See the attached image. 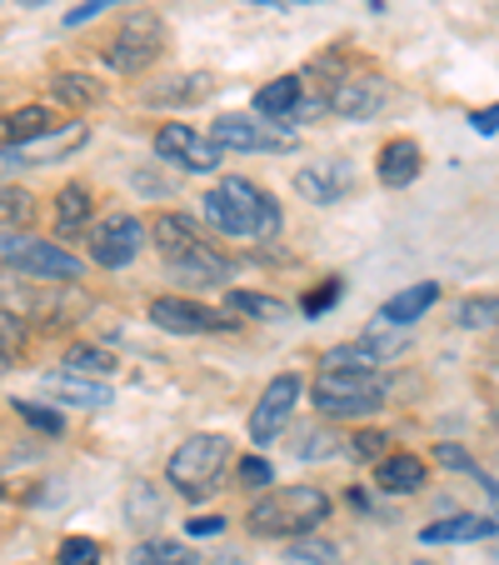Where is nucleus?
<instances>
[{"label":"nucleus","mask_w":499,"mask_h":565,"mask_svg":"<svg viewBox=\"0 0 499 565\" xmlns=\"http://www.w3.org/2000/svg\"><path fill=\"white\" fill-rule=\"evenodd\" d=\"M205 221L220 235H256V241H275L285 215H280V201L270 191H260L256 181L245 175H225L220 185L205 191Z\"/></svg>","instance_id":"f257e3e1"},{"label":"nucleus","mask_w":499,"mask_h":565,"mask_svg":"<svg viewBox=\"0 0 499 565\" xmlns=\"http://www.w3.org/2000/svg\"><path fill=\"white\" fill-rule=\"evenodd\" d=\"M150 235H155L165 266H171L181 280H191V286H220V280H230V260L205 241L200 225H195L191 215L165 211L155 225H150Z\"/></svg>","instance_id":"f03ea898"},{"label":"nucleus","mask_w":499,"mask_h":565,"mask_svg":"<svg viewBox=\"0 0 499 565\" xmlns=\"http://www.w3.org/2000/svg\"><path fill=\"white\" fill-rule=\"evenodd\" d=\"M329 515V495L315 491V486H285V491H265L256 505H250V531L265 535V541H295V535L315 531Z\"/></svg>","instance_id":"7ed1b4c3"},{"label":"nucleus","mask_w":499,"mask_h":565,"mask_svg":"<svg viewBox=\"0 0 499 565\" xmlns=\"http://www.w3.org/2000/svg\"><path fill=\"white\" fill-rule=\"evenodd\" d=\"M390 385L380 381V371H319V381L310 385V401H315L319 416H370V411L384 406Z\"/></svg>","instance_id":"20e7f679"},{"label":"nucleus","mask_w":499,"mask_h":565,"mask_svg":"<svg viewBox=\"0 0 499 565\" xmlns=\"http://www.w3.org/2000/svg\"><path fill=\"white\" fill-rule=\"evenodd\" d=\"M225 460H230V440L215 436V430H200V436H191L165 460V480H171L185 501H200V495H210L220 486Z\"/></svg>","instance_id":"39448f33"},{"label":"nucleus","mask_w":499,"mask_h":565,"mask_svg":"<svg viewBox=\"0 0 499 565\" xmlns=\"http://www.w3.org/2000/svg\"><path fill=\"white\" fill-rule=\"evenodd\" d=\"M0 260L31 280H55V286H75V280H80V260H75L70 250L55 246V241H35V235H25V231H6Z\"/></svg>","instance_id":"423d86ee"},{"label":"nucleus","mask_w":499,"mask_h":565,"mask_svg":"<svg viewBox=\"0 0 499 565\" xmlns=\"http://www.w3.org/2000/svg\"><path fill=\"white\" fill-rule=\"evenodd\" d=\"M160 51H165V25H160L155 15H135V21H126L116 35H110L106 65L120 75H140L160 61Z\"/></svg>","instance_id":"0eeeda50"},{"label":"nucleus","mask_w":499,"mask_h":565,"mask_svg":"<svg viewBox=\"0 0 499 565\" xmlns=\"http://www.w3.org/2000/svg\"><path fill=\"white\" fill-rule=\"evenodd\" d=\"M210 140L220 150H245V156H256V150L285 156V150L300 146L295 130H280V126H270V120H256V116H220L210 126Z\"/></svg>","instance_id":"6e6552de"},{"label":"nucleus","mask_w":499,"mask_h":565,"mask_svg":"<svg viewBox=\"0 0 499 565\" xmlns=\"http://www.w3.org/2000/svg\"><path fill=\"white\" fill-rule=\"evenodd\" d=\"M155 156L171 160V166H181V171L205 175V171H215V166L225 160V150L215 146L210 136H200V130H191V126H181V120H171V126L155 130Z\"/></svg>","instance_id":"1a4fd4ad"},{"label":"nucleus","mask_w":499,"mask_h":565,"mask_svg":"<svg viewBox=\"0 0 499 565\" xmlns=\"http://www.w3.org/2000/svg\"><path fill=\"white\" fill-rule=\"evenodd\" d=\"M300 395H305V381H300V375H275V381L265 385L260 406L250 411V440H256V446L280 440V430L290 426V416H295V406H300Z\"/></svg>","instance_id":"9d476101"},{"label":"nucleus","mask_w":499,"mask_h":565,"mask_svg":"<svg viewBox=\"0 0 499 565\" xmlns=\"http://www.w3.org/2000/svg\"><path fill=\"white\" fill-rule=\"evenodd\" d=\"M150 320L171 335H215V331H230L235 326V320H225L220 310L200 306V300H181V296L150 300Z\"/></svg>","instance_id":"9b49d317"},{"label":"nucleus","mask_w":499,"mask_h":565,"mask_svg":"<svg viewBox=\"0 0 499 565\" xmlns=\"http://www.w3.org/2000/svg\"><path fill=\"white\" fill-rule=\"evenodd\" d=\"M145 235H150V231L135 221V215H110V221H100L96 241H90V256H96L100 270H126L130 260L140 256Z\"/></svg>","instance_id":"f8f14e48"},{"label":"nucleus","mask_w":499,"mask_h":565,"mask_svg":"<svg viewBox=\"0 0 499 565\" xmlns=\"http://www.w3.org/2000/svg\"><path fill=\"white\" fill-rule=\"evenodd\" d=\"M390 100H394L390 81H380V75H350V81H340V86L329 90L325 106L340 120H375Z\"/></svg>","instance_id":"ddd939ff"},{"label":"nucleus","mask_w":499,"mask_h":565,"mask_svg":"<svg viewBox=\"0 0 499 565\" xmlns=\"http://www.w3.org/2000/svg\"><path fill=\"white\" fill-rule=\"evenodd\" d=\"M295 191L305 195L310 205H340L345 195L355 191V171L350 160H310V166H300L295 171Z\"/></svg>","instance_id":"4468645a"},{"label":"nucleus","mask_w":499,"mask_h":565,"mask_svg":"<svg viewBox=\"0 0 499 565\" xmlns=\"http://www.w3.org/2000/svg\"><path fill=\"white\" fill-rule=\"evenodd\" d=\"M420 166H425V150L410 136H394L390 146H380V160H375L380 185H390V191H404L410 181H420Z\"/></svg>","instance_id":"2eb2a0df"},{"label":"nucleus","mask_w":499,"mask_h":565,"mask_svg":"<svg viewBox=\"0 0 499 565\" xmlns=\"http://www.w3.org/2000/svg\"><path fill=\"white\" fill-rule=\"evenodd\" d=\"M495 531H499V521H489V515H449V521L425 525L420 541L425 545H465V541H489Z\"/></svg>","instance_id":"dca6fc26"},{"label":"nucleus","mask_w":499,"mask_h":565,"mask_svg":"<svg viewBox=\"0 0 499 565\" xmlns=\"http://www.w3.org/2000/svg\"><path fill=\"white\" fill-rule=\"evenodd\" d=\"M55 126H61V116H55L51 106H21L0 120V140H6V146H31V140L51 136Z\"/></svg>","instance_id":"f3484780"},{"label":"nucleus","mask_w":499,"mask_h":565,"mask_svg":"<svg viewBox=\"0 0 499 565\" xmlns=\"http://www.w3.org/2000/svg\"><path fill=\"white\" fill-rule=\"evenodd\" d=\"M430 480V466L420 456H384L380 470H375V486H380L384 495H410L420 491Z\"/></svg>","instance_id":"a211bd4d"},{"label":"nucleus","mask_w":499,"mask_h":565,"mask_svg":"<svg viewBox=\"0 0 499 565\" xmlns=\"http://www.w3.org/2000/svg\"><path fill=\"white\" fill-rule=\"evenodd\" d=\"M435 300H440V280H420V286H410V290H400V296L384 300L380 326H410V320H420Z\"/></svg>","instance_id":"6ab92c4d"},{"label":"nucleus","mask_w":499,"mask_h":565,"mask_svg":"<svg viewBox=\"0 0 499 565\" xmlns=\"http://www.w3.org/2000/svg\"><path fill=\"white\" fill-rule=\"evenodd\" d=\"M300 100H305V81H300V75H280V81H270V86L256 90V116L260 120L295 116Z\"/></svg>","instance_id":"aec40b11"},{"label":"nucleus","mask_w":499,"mask_h":565,"mask_svg":"<svg viewBox=\"0 0 499 565\" xmlns=\"http://www.w3.org/2000/svg\"><path fill=\"white\" fill-rule=\"evenodd\" d=\"M45 391H55L61 401H70V406H110V385L100 381V375L80 381V375H70V371H51L45 375Z\"/></svg>","instance_id":"412c9836"},{"label":"nucleus","mask_w":499,"mask_h":565,"mask_svg":"<svg viewBox=\"0 0 499 565\" xmlns=\"http://www.w3.org/2000/svg\"><path fill=\"white\" fill-rule=\"evenodd\" d=\"M210 90H215V81L205 71L175 75V81H165V86H150L145 90V106H195V100H205Z\"/></svg>","instance_id":"4be33fe9"},{"label":"nucleus","mask_w":499,"mask_h":565,"mask_svg":"<svg viewBox=\"0 0 499 565\" xmlns=\"http://www.w3.org/2000/svg\"><path fill=\"white\" fill-rule=\"evenodd\" d=\"M285 561L290 565H340V545H335V541H319L315 531H305V535H295V541H290Z\"/></svg>","instance_id":"5701e85b"},{"label":"nucleus","mask_w":499,"mask_h":565,"mask_svg":"<svg viewBox=\"0 0 499 565\" xmlns=\"http://www.w3.org/2000/svg\"><path fill=\"white\" fill-rule=\"evenodd\" d=\"M130 565H200V555L181 541H145V545H135Z\"/></svg>","instance_id":"b1692460"},{"label":"nucleus","mask_w":499,"mask_h":565,"mask_svg":"<svg viewBox=\"0 0 499 565\" xmlns=\"http://www.w3.org/2000/svg\"><path fill=\"white\" fill-rule=\"evenodd\" d=\"M51 90L61 106H96L100 100V81H90V75H80V71H61L51 81Z\"/></svg>","instance_id":"393cba45"},{"label":"nucleus","mask_w":499,"mask_h":565,"mask_svg":"<svg viewBox=\"0 0 499 565\" xmlns=\"http://www.w3.org/2000/svg\"><path fill=\"white\" fill-rule=\"evenodd\" d=\"M35 221V195L25 185H0V225L6 231H25Z\"/></svg>","instance_id":"a878e982"},{"label":"nucleus","mask_w":499,"mask_h":565,"mask_svg":"<svg viewBox=\"0 0 499 565\" xmlns=\"http://www.w3.org/2000/svg\"><path fill=\"white\" fill-rule=\"evenodd\" d=\"M86 221H90V191L75 181L55 195V225H61V231H75V225H86Z\"/></svg>","instance_id":"bb28decb"},{"label":"nucleus","mask_w":499,"mask_h":565,"mask_svg":"<svg viewBox=\"0 0 499 565\" xmlns=\"http://www.w3.org/2000/svg\"><path fill=\"white\" fill-rule=\"evenodd\" d=\"M230 310H240V316H256V320H285L290 306L275 296H260V290H230Z\"/></svg>","instance_id":"cd10ccee"},{"label":"nucleus","mask_w":499,"mask_h":565,"mask_svg":"<svg viewBox=\"0 0 499 565\" xmlns=\"http://www.w3.org/2000/svg\"><path fill=\"white\" fill-rule=\"evenodd\" d=\"M459 326L465 331H489V326H499V296H469L459 300Z\"/></svg>","instance_id":"c85d7f7f"},{"label":"nucleus","mask_w":499,"mask_h":565,"mask_svg":"<svg viewBox=\"0 0 499 565\" xmlns=\"http://www.w3.org/2000/svg\"><path fill=\"white\" fill-rule=\"evenodd\" d=\"M21 345H25V320H15L11 310H0V375L21 361Z\"/></svg>","instance_id":"c756f323"},{"label":"nucleus","mask_w":499,"mask_h":565,"mask_svg":"<svg viewBox=\"0 0 499 565\" xmlns=\"http://www.w3.org/2000/svg\"><path fill=\"white\" fill-rule=\"evenodd\" d=\"M435 460H445L449 470H465L469 480H479V486H485V491H489V495H495V501H499V486H495V480L485 476V470L475 466V460H469V450H459V446H449V440H440V446H435Z\"/></svg>","instance_id":"7c9ffc66"},{"label":"nucleus","mask_w":499,"mask_h":565,"mask_svg":"<svg viewBox=\"0 0 499 565\" xmlns=\"http://www.w3.org/2000/svg\"><path fill=\"white\" fill-rule=\"evenodd\" d=\"M65 371H80V375H110L116 371V355L110 351H96V345H75L65 355Z\"/></svg>","instance_id":"2f4dec72"},{"label":"nucleus","mask_w":499,"mask_h":565,"mask_svg":"<svg viewBox=\"0 0 499 565\" xmlns=\"http://www.w3.org/2000/svg\"><path fill=\"white\" fill-rule=\"evenodd\" d=\"M55 565H100V541H90V535H65L61 551H55Z\"/></svg>","instance_id":"473e14b6"},{"label":"nucleus","mask_w":499,"mask_h":565,"mask_svg":"<svg viewBox=\"0 0 499 565\" xmlns=\"http://www.w3.org/2000/svg\"><path fill=\"white\" fill-rule=\"evenodd\" d=\"M15 416H21L25 426H35L41 436H61V430H65L61 411H45V406H35V401H15Z\"/></svg>","instance_id":"72a5a7b5"},{"label":"nucleus","mask_w":499,"mask_h":565,"mask_svg":"<svg viewBox=\"0 0 499 565\" xmlns=\"http://www.w3.org/2000/svg\"><path fill=\"white\" fill-rule=\"evenodd\" d=\"M235 476H240V486H245V491H265L270 480H275V466H270L265 456H245Z\"/></svg>","instance_id":"f704fd0d"},{"label":"nucleus","mask_w":499,"mask_h":565,"mask_svg":"<svg viewBox=\"0 0 499 565\" xmlns=\"http://www.w3.org/2000/svg\"><path fill=\"white\" fill-rule=\"evenodd\" d=\"M340 296H345V280H340V276H329L319 290H310V296H305V306H300V310H305V316H325V310L335 306V300H340Z\"/></svg>","instance_id":"c9c22d12"},{"label":"nucleus","mask_w":499,"mask_h":565,"mask_svg":"<svg viewBox=\"0 0 499 565\" xmlns=\"http://www.w3.org/2000/svg\"><path fill=\"white\" fill-rule=\"evenodd\" d=\"M116 6H126V0H80V6H70L65 25H86V21H96L100 11H116Z\"/></svg>","instance_id":"e433bc0d"},{"label":"nucleus","mask_w":499,"mask_h":565,"mask_svg":"<svg viewBox=\"0 0 499 565\" xmlns=\"http://www.w3.org/2000/svg\"><path fill=\"white\" fill-rule=\"evenodd\" d=\"M350 450H355L360 460H380V456H384V436H380V430H360V436L350 440Z\"/></svg>","instance_id":"4c0bfd02"},{"label":"nucleus","mask_w":499,"mask_h":565,"mask_svg":"<svg viewBox=\"0 0 499 565\" xmlns=\"http://www.w3.org/2000/svg\"><path fill=\"white\" fill-rule=\"evenodd\" d=\"M295 450H300V456H305V460H315V456H329V450H335V446H329V436H325V430H305V446H300V440H295Z\"/></svg>","instance_id":"58836bf2"},{"label":"nucleus","mask_w":499,"mask_h":565,"mask_svg":"<svg viewBox=\"0 0 499 565\" xmlns=\"http://www.w3.org/2000/svg\"><path fill=\"white\" fill-rule=\"evenodd\" d=\"M469 126H475L479 136H495V130H499V106H479V110H469Z\"/></svg>","instance_id":"ea45409f"},{"label":"nucleus","mask_w":499,"mask_h":565,"mask_svg":"<svg viewBox=\"0 0 499 565\" xmlns=\"http://www.w3.org/2000/svg\"><path fill=\"white\" fill-rule=\"evenodd\" d=\"M185 531H191V535H220V531H225V521H220V515H195V521L185 525Z\"/></svg>","instance_id":"a19ab883"},{"label":"nucleus","mask_w":499,"mask_h":565,"mask_svg":"<svg viewBox=\"0 0 499 565\" xmlns=\"http://www.w3.org/2000/svg\"><path fill=\"white\" fill-rule=\"evenodd\" d=\"M21 166H31V160H25V150H21V146H11V150H0V175H11V171H21Z\"/></svg>","instance_id":"79ce46f5"},{"label":"nucleus","mask_w":499,"mask_h":565,"mask_svg":"<svg viewBox=\"0 0 499 565\" xmlns=\"http://www.w3.org/2000/svg\"><path fill=\"white\" fill-rule=\"evenodd\" d=\"M21 6H25V11H35V6H51V0H21Z\"/></svg>","instance_id":"37998d69"},{"label":"nucleus","mask_w":499,"mask_h":565,"mask_svg":"<svg viewBox=\"0 0 499 565\" xmlns=\"http://www.w3.org/2000/svg\"><path fill=\"white\" fill-rule=\"evenodd\" d=\"M290 6H315V0H290Z\"/></svg>","instance_id":"c03bdc74"},{"label":"nucleus","mask_w":499,"mask_h":565,"mask_svg":"<svg viewBox=\"0 0 499 565\" xmlns=\"http://www.w3.org/2000/svg\"><path fill=\"white\" fill-rule=\"evenodd\" d=\"M370 6H380V0H370Z\"/></svg>","instance_id":"a18cd8bd"}]
</instances>
